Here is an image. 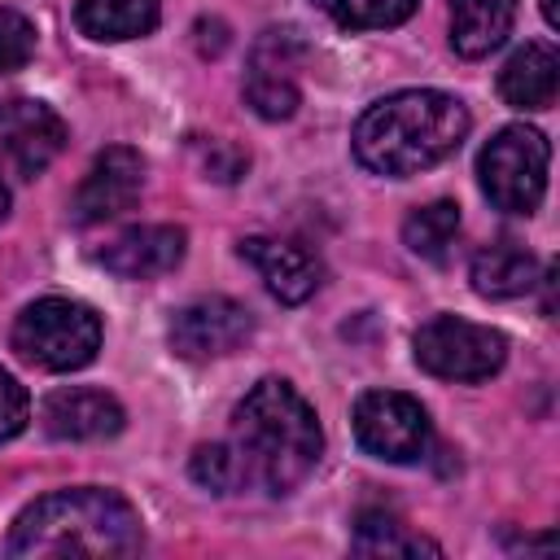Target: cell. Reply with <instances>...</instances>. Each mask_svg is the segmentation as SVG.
Segmentation results:
<instances>
[{
    "label": "cell",
    "instance_id": "1",
    "mask_svg": "<svg viewBox=\"0 0 560 560\" xmlns=\"http://www.w3.org/2000/svg\"><path fill=\"white\" fill-rule=\"evenodd\" d=\"M241 490L289 494L319 464L324 433L311 402L280 376L258 381L232 411V433L223 438Z\"/></svg>",
    "mask_w": 560,
    "mask_h": 560
},
{
    "label": "cell",
    "instance_id": "2",
    "mask_svg": "<svg viewBox=\"0 0 560 560\" xmlns=\"http://www.w3.org/2000/svg\"><path fill=\"white\" fill-rule=\"evenodd\" d=\"M468 136V109L438 88H407L368 105L354 122V158L389 179L446 162Z\"/></svg>",
    "mask_w": 560,
    "mask_h": 560
},
{
    "label": "cell",
    "instance_id": "3",
    "mask_svg": "<svg viewBox=\"0 0 560 560\" xmlns=\"http://www.w3.org/2000/svg\"><path fill=\"white\" fill-rule=\"evenodd\" d=\"M140 512L101 486H70L26 503L9 529V556H136Z\"/></svg>",
    "mask_w": 560,
    "mask_h": 560
},
{
    "label": "cell",
    "instance_id": "4",
    "mask_svg": "<svg viewBox=\"0 0 560 560\" xmlns=\"http://www.w3.org/2000/svg\"><path fill=\"white\" fill-rule=\"evenodd\" d=\"M13 350L44 372H79L101 350V315L74 298H39L13 319Z\"/></svg>",
    "mask_w": 560,
    "mask_h": 560
},
{
    "label": "cell",
    "instance_id": "5",
    "mask_svg": "<svg viewBox=\"0 0 560 560\" xmlns=\"http://www.w3.org/2000/svg\"><path fill=\"white\" fill-rule=\"evenodd\" d=\"M547 166H551V144L538 127L512 122L503 127L477 158L481 192L490 197L494 210L508 214H534L542 192H547Z\"/></svg>",
    "mask_w": 560,
    "mask_h": 560
},
{
    "label": "cell",
    "instance_id": "6",
    "mask_svg": "<svg viewBox=\"0 0 560 560\" xmlns=\"http://www.w3.org/2000/svg\"><path fill=\"white\" fill-rule=\"evenodd\" d=\"M416 363L442 381H486L503 368L508 341L490 324H472L459 315H433L416 328Z\"/></svg>",
    "mask_w": 560,
    "mask_h": 560
},
{
    "label": "cell",
    "instance_id": "7",
    "mask_svg": "<svg viewBox=\"0 0 560 560\" xmlns=\"http://www.w3.org/2000/svg\"><path fill=\"white\" fill-rule=\"evenodd\" d=\"M354 438L385 464H416L429 451V416L411 394L368 389L354 402Z\"/></svg>",
    "mask_w": 560,
    "mask_h": 560
},
{
    "label": "cell",
    "instance_id": "8",
    "mask_svg": "<svg viewBox=\"0 0 560 560\" xmlns=\"http://www.w3.org/2000/svg\"><path fill=\"white\" fill-rule=\"evenodd\" d=\"M298 66H302V39L293 31H262L245 70V101L258 118L280 122L298 109L302 101Z\"/></svg>",
    "mask_w": 560,
    "mask_h": 560
},
{
    "label": "cell",
    "instance_id": "9",
    "mask_svg": "<svg viewBox=\"0 0 560 560\" xmlns=\"http://www.w3.org/2000/svg\"><path fill=\"white\" fill-rule=\"evenodd\" d=\"M254 332V315L232 298H197L171 319V350L179 359H223L241 350Z\"/></svg>",
    "mask_w": 560,
    "mask_h": 560
},
{
    "label": "cell",
    "instance_id": "10",
    "mask_svg": "<svg viewBox=\"0 0 560 560\" xmlns=\"http://www.w3.org/2000/svg\"><path fill=\"white\" fill-rule=\"evenodd\" d=\"M144 188V158L127 144H109L92 158L83 184L74 188V201H70V214L74 223H105V219H118L122 210L136 206Z\"/></svg>",
    "mask_w": 560,
    "mask_h": 560
},
{
    "label": "cell",
    "instance_id": "11",
    "mask_svg": "<svg viewBox=\"0 0 560 560\" xmlns=\"http://www.w3.org/2000/svg\"><path fill=\"white\" fill-rule=\"evenodd\" d=\"M0 144L22 179H35L61 149H66V122L52 105L13 96L0 105Z\"/></svg>",
    "mask_w": 560,
    "mask_h": 560
},
{
    "label": "cell",
    "instance_id": "12",
    "mask_svg": "<svg viewBox=\"0 0 560 560\" xmlns=\"http://www.w3.org/2000/svg\"><path fill=\"white\" fill-rule=\"evenodd\" d=\"M184 249H188L184 228H175V223H140V228L118 232L96 254V262L105 271H114L118 280H158V276H166V271H175L184 262Z\"/></svg>",
    "mask_w": 560,
    "mask_h": 560
},
{
    "label": "cell",
    "instance_id": "13",
    "mask_svg": "<svg viewBox=\"0 0 560 560\" xmlns=\"http://www.w3.org/2000/svg\"><path fill=\"white\" fill-rule=\"evenodd\" d=\"M44 429L61 442H101L122 429V407L105 389L70 385L44 398Z\"/></svg>",
    "mask_w": 560,
    "mask_h": 560
},
{
    "label": "cell",
    "instance_id": "14",
    "mask_svg": "<svg viewBox=\"0 0 560 560\" xmlns=\"http://www.w3.org/2000/svg\"><path fill=\"white\" fill-rule=\"evenodd\" d=\"M241 254L258 267L262 284L271 289V298L298 306L306 302L315 289H319V258L293 241H280V236H249L241 241Z\"/></svg>",
    "mask_w": 560,
    "mask_h": 560
},
{
    "label": "cell",
    "instance_id": "15",
    "mask_svg": "<svg viewBox=\"0 0 560 560\" xmlns=\"http://www.w3.org/2000/svg\"><path fill=\"white\" fill-rule=\"evenodd\" d=\"M560 88V57L551 44L516 48L499 70V96L512 109H547Z\"/></svg>",
    "mask_w": 560,
    "mask_h": 560
},
{
    "label": "cell",
    "instance_id": "16",
    "mask_svg": "<svg viewBox=\"0 0 560 560\" xmlns=\"http://www.w3.org/2000/svg\"><path fill=\"white\" fill-rule=\"evenodd\" d=\"M516 22V0H451V48L468 61L490 57Z\"/></svg>",
    "mask_w": 560,
    "mask_h": 560
},
{
    "label": "cell",
    "instance_id": "17",
    "mask_svg": "<svg viewBox=\"0 0 560 560\" xmlns=\"http://www.w3.org/2000/svg\"><path fill=\"white\" fill-rule=\"evenodd\" d=\"M468 276L481 298H521L538 284V258L516 241H494L472 254Z\"/></svg>",
    "mask_w": 560,
    "mask_h": 560
},
{
    "label": "cell",
    "instance_id": "18",
    "mask_svg": "<svg viewBox=\"0 0 560 560\" xmlns=\"http://www.w3.org/2000/svg\"><path fill=\"white\" fill-rule=\"evenodd\" d=\"M162 0H74V22L88 39L118 44V39H140L158 26Z\"/></svg>",
    "mask_w": 560,
    "mask_h": 560
},
{
    "label": "cell",
    "instance_id": "19",
    "mask_svg": "<svg viewBox=\"0 0 560 560\" xmlns=\"http://www.w3.org/2000/svg\"><path fill=\"white\" fill-rule=\"evenodd\" d=\"M359 556H442V547L424 534H411L398 516L389 512H363L354 525V542Z\"/></svg>",
    "mask_w": 560,
    "mask_h": 560
},
{
    "label": "cell",
    "instance_id": "20",
    "mask_svg": "<svg viewBox=\"0 0 560 560\" xmlns=\"http://www.w3.org/2000/svg\"><path fill=\"white\" fill-rule=\"evenodd\" d=\"M455 236H459V206L455 201H429V206L411 210L402 223V245L429 262H442L446 249L455 245Z\"/></svg>",
    "mask_w": 560,
    "mask_h": 560
},
{
    "label": "cell",
    "instance_id": "21",
    "mask_svg": "<svg viewBox=\"0 0 560 560\" xmlns=\"http://www.w3.org/2000/svg\"><path fill=\"white\" fill-rule=\"evenodd\" d=\"M315 9H324L346 31H381L407 22L416 13V0H315Z\"/></svg>",
    "mask_w": 560,
    "mask_h": 560
},
{
    "label": "cell",
    "instance_id": "22",
    "mask_svg": "<svg viewBox=\"0 0 560 560\" xmlns=\"http://www.w3.org/2000/svg\"><path fill=\"white\" fill-rule=\"evenodd\" d=\"M31 52H35V26H31V18L18 13V9H9V4H0V74L22 70L31 61Z\"/></svg>",
    "mask_w": 560,
    "mask_h": 560
},
{
    "label": "cell",
    "instance_id": "23",
    "mask_svg": "<svg viewBox=\"0 0 560 560\" xmlns=\"http://www.w3.org/2000/svg\"><path fill=\"white\" fill-rule=\"evenodd\" d=\"M188 468H192V481H197V486H206V490H214V494H236V490H241V486H236V468H232V459H228V446H223V442L197 446Z\"/></svg>",
    "mask_w": 560,
    "mask_h": 560
},
{
    "label": "cell",
    "instance_id": "24",
    "mask_svg": "<svg viewBox=\"0 0 560 560\" xmlns=\"http://www.w3.org/2000/svg\"><path fill=\"white\" fill-rule=\"evenodd\" d=\"M26 420H31V398L18 385V376L0 368V442L18 438L26 429Z\"/></svg>",
    "mask_w": 560,
    "mask_h": 560
},
{
    "label": "cell",
    "instance_id": "25",
    "mask_svg": "<svg viewBox=\"0 0 560 560\" xmlns=\"http://www.w3.org/2000/svg\"><path fill=\"white\" fill-rule=\"evenodd\" d=\"M542 18H547V26H556V0H542Z\"/></svg>",
    "mask_w": 560,
    "mask_h": 560
},
{
    "label": "cell",
    "instance_id": "26",
    "mask_svg": "<svg viewBox=\"0 0 560 560\" xmlns=\"http://www.w3.org/2000/svg\"><path fill=\"white\" fill-rule=\"evenodd\" d=\"M9 214V188H4V179H0V219Z\"/></svg>",
    "mask_w": 560,
    "mask_h": 560
}]
</instances>
